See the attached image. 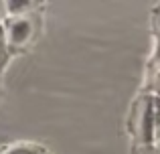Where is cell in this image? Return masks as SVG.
I'll return each instance as SVG.
<instances>
[{
  "instance_id": "cell-1",
  "label": "cell",
  "mask_w": 160,
  "mask_h": 154,
  "mask_svg": "<svg viewBox=\"0 0 160 154\" xmlns=\"http://www.w3.org/2000/svg\"><path fill=\"white\" fill-rule=\"evenodd\" d=\"M2 28H4V39L14 47H20L31 39V20L22 18V16H14V18L6 20Z\"/></svg>"
},
{
  "instance_id": "cell-2",
  "label": "cell",
  "mask_w": 160,
  "mask_h": 154,
  "mask_svg": "<svg viewBox=\"0 0 160 154\" xmlns=\"http://www.w3.org/2000/svg\"><path fill=\"white\" fill-rule=\"evenodd\" d=\"M8 61V53H6V39H4V28L0 27V71L4 69Z\"/></svg>"
},
{
  "instance_id": "cell-3",
  "label": "cell",
  "mask_w": 160,
  "mask_h": 154,
  "mask_svg": "<svg viewBox=\"0 0 160 154\" xmlns=\"http://www.w3.org/2000/svg\"><path fill=\"white\" fill-rule=\"evenodd\" d=\"M8 154H41V150L31 148V146H16V148H12Z\"/></svg>"
},
{
  "instance_id": "cell-4",
  "label": "cell",
  "mask_w": 160,
  "mask_h": 154,
  "mask_svg": "<svg viewBox=\"0 0 160 154\" xmlns=\"http://www.w3.org/2000/svg\"><path fill=\"white\" fill-rule=\"evenodd\" d=\"M4 16H6V4L0 2V22H4Z\"/></svg>"
},
{
  "instance_id": "cell-5",
  "label": "cell",
  "mask_w": 160,
  "mask_h": 154,
  "mask_svg": "<svg viewBox=\"0 0 160 154\" xmlns=\"http://www.w3.org/2000/svg\"><path fill=\"white\" fill-rule=\"evenodd\" d=\"M158 142H160V136H158Z\"/></svg>"
}]
</instances>
